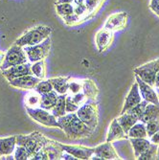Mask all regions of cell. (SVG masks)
I'll return each mask as SVG.
<instances>
[{"label":"cell","instance_id":"cb8c5ba5","mask_svg":"<svg viewBox=\"0 0 159 160\" xmlns=\"http://www.w3.org/2000/svg\"><path fill=\"white\" fill-rule=\"evenodd\" d=\"M117 121L119 122V124L123 128L124 132L127 134L128 130L131 129V128L133 125H135L139 120L132 114L128 113V112H125L123 114H120V116L117 118Z\"/></svg>","mask_w":159,"mask_h":160},{"label":"cell","instance_id":"277c9868","mask_svg":"<svg viewBox=\"0 0 159 160\" xmlns=\"http://www.w3.org/2000/svg\"><path fill=\"white\" fill-rule=\"evenodd\" d=\"M78 117L91 129L95 130L99 122V108L98 104L94 101L86 102L77 110Z\"/></svg>","mask_w":159,"mask_h":160},{"label":"cell","instance_id":"2e32d148","mask_svg":"<svg viewBox=\"0 0 159 160\" xmlns=\"http://www.w3.org/2000/svg\"><path fill=\"white\" fill-rule=\"evenodd\" d=\"M94 154L101 157L102 159H110V160H114V159H122L119 154L117 153V152L115 151L113 145L111 142H107L105 144H101L99 146H97L96 148H94Z\"/></svg>","mask_w":159,"mask_h":160},{"label":"cell","instance_id":"3957f363","mask_svg":"<svg viewBox=\"0 0 159 160\" xmlns=\"http://www.w3.org/2000/svg\"><path fill=\"white\" fill-rule=\"evenodd\" d=\"M50 140L38 132H34L28 135H17V145L23 146L30 153L31 158L37 152L47 146Z\"/></svg>","mask_w":159,"mask_h":160},{"label":"cell","instance_id":"ba28073f","mask_svg":"<svg viewBox=\"0 0 159 160\" xmlns=\"http://www.w3.org/2000/svg\"><path fill=\"white\" fill-rule=\"evenodd\" d=\"M159 71V58L133 69V72L142 81L154 87L155 77Z\"/></svg>","mask_w":159,"mask_h":160},{"label":"cell","instance_id":"e575fe53","mask_svg":"<svg viewBox=\"0 0 159 160\" xmlns=\"http://www.w3.org/2000/svg\"><path fill=\"white\" fill-rule=\"evenodd\" d=\"M79 108H80V106L77 105L75 102L73 101L71 95L67 94L66 100H65V110H66V113H75V112H77Z\"/></svg>","mask_w":159,"mask_h":160},{"label":"cell","instance_id":"d6a6232c","mask_svg":"<svg viewBox=\"0 0 159 160\" xmlns=\"http://www.w3.org/2000/svg\"><path fill=\"white\" fill-rule=\"evenodd\" d=\"M34 90H36L37 92H38L39 94H44L47 92H50L53 89V85L51 83V82L49 80L44 81V80H41L34 88Z\"/></svg>","mask_w":159,"mask_h":160},{"label":"cell","instance_id":"836d02e7","mask_svg":"<svg viewBox=\"0 0 159 160\" xmlns=\"http://www.w3.org/2000/svg\"><path fill=\"white\" fill-rule=\"evenodd\" d=\"M14 159L16 160H26V159H31V155L28 152V151L23 147L17 145L16 150H14Z\"/></svg>","mask_w":159,"mask_h":160},{"label":"cell","instance_id":"6da1fadb","mask_svg":"<svg viewBox=\"0 0 159 160\" xmlns=\"http://www.w3.org/2000/svg\"><path fill=\"white\" fill-rule=\"evenodd\" d=\"M57 121L60 125V128L69 139L72 140L88 138L95 132L78 117L76 112L65 114L62 117L57 118Z\"/></svg>","mask_w":159,"mask_h":160},{"label":"cell","instance_id":"7402d4cb","mask_svg":"<svg viewBox=\"0 0 159 160\" xmlns=\"http://www.w3.org/2000/svg\"><path fill=\"white\" fill-rule=\"evenodd\" d=\"M53 85V89L57 94H67L68 85H69V78L66 77H57L49 79Z\"/></svg>","mask_w":159,"mask_h":160},{"label":"cell","instance_id":"83f0119b","mask_svg":"<svg viewBox=\"0 0 159 160\" xmlns=\"http://www.w3.org/2000/svg\"><path fill=\"white\" fill-rule=\"evenodd\" d=\"M40 99H41V94H39L36 90L30 91L25 96V107H29V108L39 107Z\"/></svg>","mask_w":159,"mask_h":160},{"label":"cell","instance_id":"ee69618b","mask_svg":"<svg viewBox=\"0 0 159 160\" xmlns=\"http://www.w3.org/2000/svg\"><path fill=\"white\" fill-rule=\"evenodd\" d=\"M4 59H5V53L0 51V69L2 67V64L4 62Z\"/></svg>","mask_w":159,"mask_h":160},{"label":"cell","instance_id":"4dcf8cb0","mask_svg":"<svg viewBox=\"0 0 159 160\" xmlns=\"http://www.w3.org/2000/svg\"><path fill=\"white\" fill-rule=\"evenodd\" d=\"M56 11L61 18H64L74 12V6L72 5V3L56 4Z\"/></svg>","mask_w":159,"mask_h":160},{"label":"cell","instance_id":"7a4b0ae2","mask_svg":"<svg viewBox=\"0 0 159 160\" xmlns=\"http://www.w3.org/2000/svg\"><path fill=\"white\" fill-rule=\"evenodd\" d=\"M52 28L49 26L38 25L27 30L23 35H21L14 43L22 47L36 45L42 42L44 39L50 37L52 33Z\"/></svg>","mask_w":159,"mask_h":160},{"label":"cell","instance_id":"d4e9b609","mask_svg":"<svg viewBox=\"0 0 159 160\" xmlns=\"http://www.w3.org/2000/svg\"><path fill=\"white\" fill-rule=\"evenodd\" d=\"M127 136L128 138H147L148 133H147L146 124H144L142 122L140 123L137 122L128 130Z\"/></svg>","mask_w":159,"mask_h":160},{"label":"cell","instance_id":"7c38bea8","mask_svg":"<svg viewBox=\"0 0 159 160\" xmlns=\"http://www.w3.org/2000/svg\"><path fill=\"white\" fill-rule=\"evenodd\" d=\"M114 40V33L105 27L99 30L96 34V45L100 53H104L112 45Z\"/></svg>","mask_w":159,"mask_h":160},{"label":"cell","instance_id":"8992f818","mask_svg":"<svg viewBox=\"0 0 159 160\" xmlns=\"http://www.w3.org/2000/svg\"><path fill=\"white\" fill-rule=\"evenodd\" d=\"M52 41L50 37L44 39L42 42L36 45L24 46V51L28 57V60L30 62H36L41 60H45L50 54Z\"/></svg>","mask_w":159,"mask_h":160},{"label":"cell","instance_id":"7dc6e473","mask_svg":"<svg viewBox=\"0 0 159 160\" xmlns=\"http://www.w3.org/2000/svg\"><path fill=\"white\" fill-rule=\"evenodd\" d=\"M76 5H82V4H84L85 3V0H74L73 1Z\"/></svg>","mask_w":159,"mask_h":160},{"label":"cell","instance_id":"b9f144b4","mask_svg":"<svg viewBox=\"0 0 159 160\" xmlns=\"http://www.w3.org/2000/svg\"><path fill=\"white\" fill-rule=\"evenodd\" d=\"M150 138H151L150 141L152 143H153V144L157 145V146H159V130H158V132H156L153 135H152Z\"/></svg>","mask_w":159,"mask_h":160},{"label":"cell","instance_id":"603a6c76","mask_svg":"<svg viewBox=\"0 0 159 160\" xmlns=\"http://www.w3.org/2000/svg\"><path fill=\"white\" fill-rule=\"evenodd\" d=\"M131 139L132 146L134 151V156L137 159L141 153L145 152L151 145V141L147 138H129Z\"/></svg>","mask_w":159,"mask_h":160},{"label":"cell","instance_id":"9c48e42d","mask_svg":"<svg viewBox=\"0 0 159 160\" xmlns=\"http://www.w3.org/2000/svg\"><path fill=\"white\" fill-rule=\"evenodd\" d=\"M127 19H128V14L126 12H119L112 13L107 18L105 23V28L113 33L121 31L127 27Z\"/></svg>","mask_w":159,"mask_h":160},{"label":"cell","instance_id":"5b68a950","mask_svg":"<svg viewBox=\"0 0 159 160\" xmlns=\"http://www.w3.org/2000/svg\"><path fill=\"white\" fill-rule=\"evenodd\" d=\"M27 114L30 117L37 122L38 124L48 127V128H60V125L57 121V117L53 115V113L49 110L43 109L41 108H29L25 107Z\"/></svg>","mask_w":159,"mask_h":160},{"label":"cell","instance_id":"d6986e66","mask_svg":"<svg viewBox=\"0 0 159 160\" xmlns=\"http://www.w3.org/2000/svg\"><path fill=\"white\" fill-rule=\"evenodd\" d=\"M57 98H59V94H57L55 90H52V91L44 93V94H41L39 108L51 111L57 103Z\"/></svg>","mask_w":159,"mask_h":160},{"label":"cell","instance_id":"7bdbcfd3","mask_svg":"<svg viewBox=\"0 0 159 160\" xmlns=\"http://www.w3.org/2000/svg\"><path fill=\"white\" fill-rule=\"evenodd\" d=\"M62 159H65V160H77V158L74 155H72V154H70V153H68L66 152H63Z\"/></svg>","mask_w":159,"mask_h":160},{"label":"cell","instance_id":"8d00e7d4","mask_svg":"<svg viewBox=\"0 0 159 160\" xmlns=\"http://www.w3.org/2000/svg\"><path fill=\"white\" fill-rule=\"evenodd\" d=\"M146 128H147V133L149 137L153 135L156 132L159 130V119L148 122L146 124Z\"/></svg>","mask_w":159,"mask_h":160},{"label":"cell","instance_id":"52a82bcc","mask_svg":"<svg viewBox=\"0 0 159 160\" xmlns=\"http://www.w3.org/2000/svg\"><path fill=\"white\" fill-rule=\"evenodd\" d=\"M28 61L29 60L24 51V48L20 45L13 43V45L11 46V48L5 54V59H4V62L2 64L1 70L7 69L11 66L26 63L28 62Z\"/></svg>","mask_w":159,"mask_h":160},{"label":"cell","instance_id":"8fae6325","mask_svg":"<svg viewBox=\"0 0 159 160\" xmlns=\"http://www.w3.org/2000/svg\"><path fill=\"white\" fill-rule=\"evenodd\" d=\"M40 81V79L37 78L34 75H25L9 81V84L12 87H16V88L22 90H34L36 85Z\"/></svg>","mask_w":159,"mask_h":160},{"label":"cell","instance_id":"f1b7e54d","mask_svg":"<svg viewBox=\"0 0 159 160\" xmlns=\"http://www.w3.org/2000/svg\"><path fill=\"white\" fill-rule=\"evenodd\" d=\"M158 158V146L153 143H151L150 147L139 155L137 159L140 160H153Z\"/></svg>","mask_w":159,"mask_h":160},{"label":"cell","instance_id":"d590c367","mask_svg":"<svg viewBox=\"0 0 159 160\" xmlns=\"http://www.w3.org/2000/svg\"><path fill=\"white\" fill-rule=\"evenodd\" d=\"M64 21L65 24L69 25V26H74V25H78L80 23L82 22V19L81 17H79L78 14H76L75 12H73L70 16H67V17H64V18H62Z\"/></svg>","mask_w":159,"mask_h":160},{"label":"cell","instance_id":"44dd1931","mask_svg":"<svg viewBox=\"0 0 159 160\" xmlns=\"http://www.w3.org/2000/svg\"><path fill=\"white\" fill-rule=\"evenodd\" d=\"M159 119V105H154L152 103H148L145 111L140 118V122L147 124L150 121Z\"/></svg>","mask_w":159,"mask_h":160},{"label":"cell","instance_id":"c3c4849f","mask_svg":"<svg viewBox=\"0 0 159 160\" xmlns=\"http://www.w3.org/2000/svg\"><path fill=\"white\" fill-rule=\"evenodd\" d=\"M156 93H157V95H158V98H159V87H157V88H156Z\"/></svg>","mask_w":159,"mask_h":160},{"label":"cell","instance_id":"f35d334b","mask_svg":"<svg viewBox=\"0 0 159 160\" xmlns=\"http://www.w3.org/2000/svg\"><path fill=\"white\" fill-rule=\"evenodd\" d=\"M71 97H72V99H73V101L75 102V103H76L77 105H79L80 107L88 101L87 98H86V96L82 93V92H79V93H77V94L71 95Z\"/></svg>","mask_w":159,"mask_h":160},{"label":"cell","instance_id":"f6af8a7d","mask_svg":"<svg viewBox=\"0 0 159 160\" xmlns=\"http://www.w3.org/2000/svg\"><path fill=\"white\" fill-rule=\"evenodd\" d=\"M154 87H155V88H157V87H159V71L157 72V74H156V77H155V82H154Z\"/></svg>","mask_w":159,"mask_h":160},{"label":"cell","instance_id":"4fadbf2b","mask_svg":"<svg viewBox=\"0 0 159 160\" xmlns=\"http://www.w3.org/2000/svg\"><path fill=\"white\" fill-rule=\"evenodd\" d=\"M59 144L64 152L74 155L77 159H90L94 154V148H87L78 145H63L62 143Z\"/></svg>","mask_w":159,"mask_h":160},{"label":"cell","instance_id":"5bb4252c","mask_svg":"<svg viewBox=\"0 0 159 160\" xmlns=\"http://www.w3.org/2000/svg\"><path fill=\"white\" fill-rule=\"evenodd\" d=\"M2 74L8 80V82L12 79L19 78L25 75H33L31 70V64L29 62L11 66L7 69H4L2 70Z\"/></svg>","mask_w":159,"mask_h":160},{"label":"cell","instance_id":"30bf717a","mask_svg":"<svg viewBox=\"0 0 159 160\" xmlns=\"http://www.w3.org/2000/svg\"><path fill=\"white\" fill-rule=\"evenodd\" d=\"M135 81L138 83L139 86V91L140 94L143 98V100L147 101L148 103H152L154 105H159V98L156 93V90L154 89V87L148 84L144 81H142L138 76L135 75Z\"/></svg>","mask_w":159,"mask_h":160},{"label":"cell","instance_id":"f546056e","mask_svg":"<svg viewBox=\"0 0 159 160\" xmlns=\"http://www.w3.org/2000/svg\"><path fill=\"white\" fill-rule=\"evenodd\" d=\"M106 0H85V6L87 8L88 13L90 18L94 17L97 13V12L100 10V8L103 6Z\"/></svg>","mask_w":159,"mask_h":160},{"label":"cell","instance_id":"484cf974","mask_svg":"<svg viewBox=\"0 0 159 160\" xmlns=\"http://www.w3.org/2000/svg\"><path fill=\"white\" fill-rule=\"evenodd\" d=\"M66 96L67 94H60L59 98H57V101L55 105V107L52 108L51 112L53 113L54 116H56L57 118L62 117V116L66 114V110H65V100H66Z\"/></svg>","mask_w":159,"mask_h":160},{"label":"cell","instance_id":"ac0fdd59","mask_svg":"<svg viewBox=\"0 0 159 160\" xmlns=\"http://www.w3.org/2000/svg\"><path fill=\"white\" fill-rule=\"evenodd\" d=\"M17 147V135L0 138V157L12 154Z\"/></svg>","mask_w":159,"mask_h":160},{"label":"cell","instance_id":"ab89813d","mask_svg":"<svg viewBox=\"0 0 159 160\" xmlns=\"http://www.w3.org/2000/svg\"><path fill=\"white\" fill-rule=\"evenodd\" d=\"M31 159H33V160H47V159H49V155H48V152H46V150L43 148V149H41V150H39L38 152H37L33 156H32V158Z\"/></svg>","mask_w":159,"mask_h":160},{"label":"cell","instance_id":"ffe728a7","mask_svg":"<svg viewBox=\"0 0 159 160\" xmlns=\"http://www.w3.org/2000/svg\"><path fill=\"white\" fill-rule=\"evenodd\" d=\"M82 93L86 96L87 100L95 101L99 94V89L95 82L89 79H86L82 81Z\"/></svg>","mask_w":159,"mask_h":160},{"label":"cell","instance_id":"bcb514c9","mask_svg":"<svg viewBox=\"0 0 159 160\" xmlns=\"http://www.w3.org/2000/svg\"><path fill=\"white\" fill-rule=\"evenodd\" d=\"M74 0H57L56 4H61V3H72Z\"/></svg>","mask_w":159,"mask_h":160},{"label":"cell","instance_id":"60d3db41","mask_svg":"<svg viewBox=\"0 0 159 160\" xmlns=\"http://www.w3.org/2000/svg\"><path fill=\"white\" fill-rule=\"evenodd\" d=\"M149 8L157 17H159V0H151Z\"/></svg>","mask_w":159,"mask_h":160},{"label":"cell","instance_id":"1f68e13d","mask_svg":"<svg viewBox=\"0 0 159 160\" xmlns=\"http://www.w3.org/2000/svg\"><path fill=\"white\" fill-rule=\"evenodd\" d=\"M147 105H148V102L145 101V100H142L141 103H139L138 105H136L135 107H133L132 108H129L126 112L132 114L133 116H135V117L140 121V118H141V116L143 115L144 111H145V108H146Z\"/></svg>","mask_w":159,"mask_h":160},{"label":"cell","instance_id":"4316f807","mask_svg":"<svg viewBox=\"0 0 159 160\" xmlns=\"http://www.w3.org/2000/svg\"><path fill=\"white\" fill-rule=\"evenodd\" d=\"M31 70H32V74L36 76L37 78L40 80H44L46 76V64L45 61L41 60L36 62H33L31 64Z\"/></svg>","mask_w":159,"mask_h":160},{"label":"cell","instance_id":"e0dca14e","mask_svg":"<svg viewBox=\"0 0 159 160\" xmlns=\"http://www.w3.org/2000/svg\"><path fill=\"white\" fill-rule=\"evenodd\" d=\"M127 138H128L127 134L124 132L123 128L117 121V118L113 119V121L111 122V124L109 126V129H108L107 136V141L113 142L116 140L127 139Z\"/></svg>","mask_w":159,"mask_h":160},{"label":"cell","instance_id":"74e56055","mask_svg":"<svg viewBox=\"0 0 159 160\" xmlns=\"http://www.w3.org/2000/svg\"><path fill=\"white\" fill-rule=\"evenodd\" d=\"M82 82H77V81L69 82L68 92H70L71 95L77 94V93L82 92Z\"/></svg>","mask_w":159,"mask_h":160},{"label":"cell","instance_id":"9a60e30c","mask_svg":"<svg viewBox=\"0 0 159 160\" xmlns=\"http://www.w3.org/2000/svg\"><path fill=\"white\" fill-rule=\"evenodd\" d=\"M142 100H143V98H142V96L140 94V91H139L138 83L135 81L133 82V84L132 85L131 90H129V92H128V94H127V98L125 100V103L123 105V108H122V110H121L120 114H123L127 110H128L129 108L135 107L136 105L141 103Z\"/></svg>","mask_w":159,"mask_h":160}]
</instances>
